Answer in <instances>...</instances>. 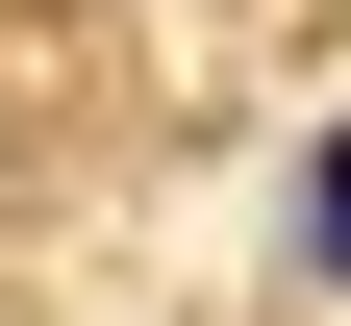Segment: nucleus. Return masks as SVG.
<instances>
[{"label":"nucleus","mask_w":351,"mask_h":326,"mask_svg":"<svg viewBox=\"0 0 351 326\" xmlns=\"http://www.w3.org/2000/svg\"><path fill=\"white\" fill-rule=\"evenodd\" d=\"M301 276L351 301V126H326V176H301Z\"/></svg>","instance_id":"obj_1"}]
</instances>
